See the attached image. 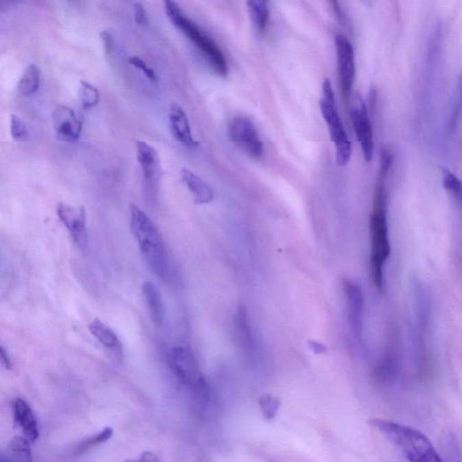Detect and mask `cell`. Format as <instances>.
Listing matches in <instances>:
<instances>
[{"instance_id":"6da1fadb","label":"cell","mask_w":462,"mask_h":462,"mask_svg":"<svg viewBox=\"0 0 462 462\" xmlns=\"http://www.w3.org/2000/svg\"><path fill=\"white\" fill-rule=\"evenodd\" d=\"M369 424L394 444L409 462H443L429 439L420 430L380 418L371 419Z\"/></svg>"},{"instance_id":"7a4b0ae2","label":"cell","mask_w":462,"mask_h":462,"mask_svg":"<svg viewBox=\"0 0 462 462\" xmlns=\"http://www.w3.org/2000/svg\"><path fill=\"white\" fill-rule=\"evenodd\" d=\"M129 211L131 231L139 243L146 262L157 277L165 278L169 274L170 266L162 235L141 209L131 205Z\"/></svg>"},{"instance_id":"3957f363","label":"cell","mask_w":462,"mask_h":462,"mask_svg":"<svg viewBox=\"0 0 462 462\" xmlns=\"http://www.w3.org/2000/svg\"><path fill=\"white\" fill-rule=\"evenodd\" d=\"M163 5H165L166 16L173 23L174 27L182 31L186 37L190 39L194 45H196L200 53L207 60L212 70L218 76L222 77L228 76V62H227L222 49L219 47L216 42L211 39L207 34L203 32L199 25L186 16L176 2L165 0Z\"/></svg>"},{"instance_id":"277c9868","label":"cell","mask_w":462,"mask_h":462,"mask_svg":"<svg viewBox=\"0 0 462 462\" xmlns=\"http://www.w3.org/2000/svg\"><path fill=\"white\" fill-rule=\"evenodd\" d=\"M372 277L376 286L382 290L383 268L391 254L386 222V199L374 198V209L370 218Z\"/></svg>"},{"instance_id":"5b68a950","label":"cell","mask_w":462,"mask_h":462,"mask_svg":"<svg viewBox=\"0 0 462 462\" xmlns=\"http://www.w3.org/2000/svg\"><path fill=\"white\" fill-rule=\"evenodd\" d=\"M320 108L331 140L334 143L336 161L338 165L345 166L351 159L352 145L338 115L334 89L330 79H325L323 83Z\"/></svg>"},{"instance_id":"8992f818","label":"cell","mask_w":462,"mask_h":462,"mask_svg":"<svg viewBox=\"0 0 462 462\" xmlns=\"http://www.w3.org/2000/svg\"><path fill=\"white\" fill-rule=\"evenodd\" d=\"M169 363L177 380L192 389L205 387V380L196 357L188 347H173L168 354Z\"/></svg>"},{"instance_id":"52a82bcc","label":"cell","mask_w":462,"mask_h":462,"mask_svg":"<svg viewBox=\"0 0 462 462\" xmlns=\"http://www.w3.org/2000/svg\"><path fill=\"white\" fill-rule=\"evenodd\" d=\"M229 136L231 141L248 156L255 159H260L263 156V141L254 123L249 117H233L229 123Z\"/></svg>"},{"instance_id":"ba28073f","label":"cell","mask_w":462,"mask_h":462,"mask_svg":"<svg viewBox=\"0 0 462 462\" xmlns=\"http://www.w3.org/2000/svg\"><path fill=\"white\" fill-rule=\"evenodd\" d=\"M335 48L337 54L338 76L341 95L347 102L351 96L354 84L356 65L355 53L351 41L343 34L335 36Z\"/></svg>"},{"instance_id":"9c48e42d","label":"cell","mask_w":462,"mask_h":462,"mask_svg":"<svg viewBox=\"0 0 462 462\" xmlns=\"http://www.w3.org/2000/svg\"><path fill=\"white\" fill-rule=\"evenodd\" d=\"M57 216L69 233L74 244L82 251L89 246L87 225H86V211L83 206H73L60 203L56 209Z\"/></svg>"},{"instance_id":"30bf717a","label":"cell","mask_w":462,"mask_h":462,"mask_svg":"<svg viewBox=\"0 0 462 462\" xmlns=\"http://www.w3.org/2000/svg\"><path fill=\"white\" fill-rule=\"evenodd\" d=\"M137 159L142 169L149 194L156 192L161 174V163L157 149L145 141H137Z\"/></svg>"},{"instance_id":"8fae6325","label":"cell","mask_w":462,"mask_h":462,"mask_svg":"<svg viewBox=\"0 0 462 462\" xmlns=\"http://www.w3.org/2000/svg\"><path fill=\"white\" fill-rule=\"evenodd\" d=\"M51 122L56 137L64 142H76L82 130V123L70 107L58 105L51 115Z\"/></svg>"},{"instance_id":"7c38bea8","label":"cell","mask_w":462,"mask_h":462,"mask_svg":"<svg viewBox=\"0 0 462 462\" xmlns=\"http://www.w3.org/2000/svg\"><path fill=\"white\" fill-rule=\"evenodd\" d=\"M351 120L364 159L367 162H370L374 157L375 142L372 123L365 103H361L360 107L352 108Z\"/></svg>"},{"instance_id":"4fadbf2b","label":"cell","mask_w":462,"mask_h":462,"mask_svg":"<svg viewBox=\"0 0 462 462\" xmlns=\"http://www.w3.org/2000/svg\"><path fill=\"white\" fill-rule=\"evenodd\" d=\"M168 117L172 137L177 142L182 143L191 150H195L199 148L200 143L196 141L192 136L190 122L182 106L177 103H172L169 108Z\"/></svg>"},{"instance_id":"5bb4252c","label":"cell","mask_w":462,"mask_h":462,"mask_svg":"<svg viewBox=\"0 0 462 462\" xmlns=\"http://www.w3.org/2000/svg\"><path fill=\"white\" fill-rule=\"evenodd\" d=\"M343 288L348 305V319L353 334L360 338L362 334L364 295L362 289L351 280L343 281Z\"/></svg>"},{"instance_id":"9a60e30c","label":"cell","mask_w":462,"mask_h":462,"mask_svg":"<svg viewBox=\"0 0 462 462\" xmlns=\"http://www.w3.org/2000/svg\"><path fill=\"white\" fill-rule=\"evenodd\" d=\"M14 420L24 433L30 443H36L39 438V427L36 415L30 404L22 398H16L13 404Z\"/></svg>"},{"instance_id":"2e32d148","label":"cell","mask_w":462,"mask_h":462,"mask_svg":"<svg viewBox=\"0 0 462 462\" xmlns=\"http://www.w3.org/2000/svg\"><path fill=\"white\" fill-rule=\"evenodd\" d=\"M181 176H182L183 183L194 196L195 203L202 205L213 202L215 198L213 189L202 178L186 168L181 171Z\"/></svg>"},{"instance_id":"e0dca14e","label":"cell","mask_w":462,"mask_h":462,"mask_svg":"<svg viewBox=\"0 0 462 462\" xmlns=\"http://www.w3.org/2000/svg\"><path fill=\"white\" fill-rule=\"evenodd\" d=\"M142 294L151 320L157 326L160 327L165 320V306L159 289L151 281H146L142 286Z\"/></svg>"},{"instance_id":"ac0fdd59","label":"cell","mask_w":462,"mask_h":462,"mask_svg":"<svg viewBox=\"0 0 462 462\" xmlns=\"http://www.w3.org/2000/svg\"><path fill=\"white\" fill-rule=\"evenodd\" d=\"M30 443L25 437L13 438L1 455V462H32Z\"/></svg>"},{"instance_id":"d6986e66","label":"cell","mask_w":462,"mask_h":462,"mask_svg":"<svg viewBox=\"0 0 462 462\" xmlns=\"http://www.w3.org/2000/svg\"><path fill=\"white\" fill-rule=\"evenodd\" d=\"M89 331L102 345L107 349L122 351V343L113 330L99 319H94L89 324Z\"/></svg>"},{"instance_id":"ffe728a7","label":"cell","mask_w":462,"mask_h":462,"mask_svg":"<svg viewBox=\"0 0 462 462\" xmlns=\"http://www.w3.org/2000/svg\"><path fill=\"white\" fill-rule=\"evenodd\" d=\"M41 73L38 66L31 64L23 71L21 77L17 82V91L20 95L30 96L38 91Z\"/></svg>"},{"instance_id":"44dd1931","label":"cell","mask_w":462,"mask_h":462,"mask_svg":"<svg viewBox=\"0 0 462 462\" xmlns=\"http://www.w3.org/2000/svg\"><path fill=\"white\" fill-rule=\"evenodd\" d=\"M246 8L255 28L259 31L266 30L270 19L268 3L263 0H249L246 2Z\"/></svg>"},{"instance_id":"7402d4cb","label":"cell","mask_w":462,"mask_h":462,"mask_svg":"<svg viewBox=\"0 0 462 462\" xmlns=\"http://www.w3.org/2000/svg\"><path fill=\"white\" fill-rule=\"evenodd\" d=\"M236 325L241 344L244 348L251 351L254 347L253 336L249 323L248 312L244 306H241L238 312Z\"/></svg>"},{"instance_id":"603a6c76","label":"cell","mask_w":462,"mask_h":462,"mask_svg":"<svg viewBox=\"0 0 462 462\" xmlns=\"http://www.w3.org/2000/svg\"><path fill=\"white\" fill-rule=\"evenodd\" d=\"M259 404L261 414L266 421H271L274 420L278 413H279L281 399L271 394L263 395L258 401Z\"/></svg>"},{"instance_id":"cb8c5ba5","label":"cell","mask_w":462,"mask_h":462,"mask_svg":"<svg viewBox=\"0 0 462 462\" xmlns=\"http://www.w3.org/2000/svg\"><path fill=\"white\" fill-rule=\"evenodd\" d=\"M443 176V183L446 189L462 208V182L460 178L455 176L449 169L443 168L441 169Z\"/></svg>"},{"instance_id":"d4e9b609","label":"cell","mask_w":462,"mask_h":462,"mask_svg":"<svg viewBox=\"0 0 462 462\" xmlns=\"http://www.w3.org/2000/svg\"><path fill=\"white\" fill-rule=\"evenodd\" d=\"M79 99L82 107L84 110L94 108L100 102V93L95 86L90 82L82 80L80 82Z\"/></svg>"},{"instance_id":"484cf974","label":"cell","mask_w":462,"mask_h":462,"mask_svg":"<svg viewBox=\"0 0 462 462\" xmlns=\"http://www.w3.org/2000/svg\"><path fill=\"white\" fill-rule=\"evenodd\" d=\"M10 134L16 142L27 141L28 139L27 124L24 119L16 114H12L10 117Z\"/></svg>"},{"instance_id":"4316f807","label":"cell","mask_w":462,"mask_h":462,"mask_svg":"<svg viewBox=\"0 0 462 462\" xmlns=\"http://www.w3.org/2000/svg\"><path fill=\"white\" fill-rule=\"evenodd\" d=\"M113 433L114 430L111 427L103 429L102 432L97 433L96 435L83 441L78 448L79 452H85L86 450L90 449L91 447L106 443V441L110 440L112 436H113Z\"/></svg>"},{"instance_id":"83f0119b","label":"cell","mask_w":462,"mask_h":462,"mask_svg":"<svg viewBox=\"0 0 462 462\" xmlns=\"http://www.w3.org/2000/svg\"><path fill=\"white\" fill-rule=\"evenodd\" d=\"M128 61L129 64L134 66L135 68L139 69V71H141L143 74L152 82H157L159 79H157L156 71L153 69L149 67L146 61L141 58V57L137 56H133L128 57Z\"/></svg>"},{"instance_id":"f1b7e54d","label":"cell","mask_w":462,"mask_h":462,"mask_svg":"<svg viewBox=\"0 0 462 462\" xmlns=\"http://www.w3.org/2000/svg\"><path fill=\"white\" fill-rule=\"evenodd\" d=\"M133 8L135 21L137 24L146 27L149 24V16L146 8L139 2L134 3Z\"/></svg>"},{"instance_id":"f546056e","label":"cell","mask_w":462,"mask_h":462,"mask_svg":"<svg viewBox=\"0 0 462 462\" xmlns=\"http://www.w3.org/2000/svg\"><path fill=\"white\" fill-rule=\"evenodd\" d=\"M100 40H102L106 56H111L114 47L113 36L108 31L103 30L100 33Z\"/></svg>"},{"instance_id":"4dcf8cb0","label":"cell","mask_w":462,"mask_h":462,"mask_svg":"<svg viewBox=\"0 0 462 462\" xmlns=\"http://www.w3.org/2000/svg\"><path fill=\"white\" fill-rule=\"evenodd\" d=\"M125 462H161L159 457L154 453L151 452H145L142 453L139 459L135 461H127Z\"/></svg>"},{"instance_id":"1f68e13d","label":"cell","mask_w":462,"mask_h":462,"mask_svg":"<svg viewBox=\"0 0 462 462\" xmlns=\"http://www.w3.org/2000/svg\"><path fill=\"white\" fill-rule=\"evenodd\" d=\"M308 343L310 349L315 354H324V353L327 352L326 347L323 343H319V341L309 340Z\"/></svg>"},{"instance_id":"d6a6232c","label":"cell","mask_w":462,"mask_h":462,"mask_svg":"<svg viewBox=\"0 0 462 462\" xmlns=\"http://www.w3.org/2000/svg\"><path fill=\"white\" fill-rule=\"evenodd\" d=\"M0 358H1V362L5 369H12V362H11L10 356H8L7 351H5L3 346L0 348Z\"/></svg>"},{"instance_id":"836d02e7","label":"cell","mask_w":462,"mask_h":462,"mask_svg":"<svg viewBox=\"0 0 462 462\" xmlns=\"http://www.w3.org/2000/svg\"><path fill=\"white\" fill-rule=\"evenodd\" d=\"M269 462H275V461H269Z\"/></svg>"}]
</instances>
